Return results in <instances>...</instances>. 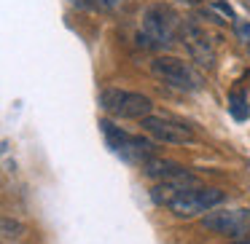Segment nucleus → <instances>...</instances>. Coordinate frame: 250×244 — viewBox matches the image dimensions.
Here are the masks:
<instances>
[{"label": "nucleus", "instance_id": "nucleus-15", "mask_svg": "<svg viewBox=\"0 0 250 244\" xmlns=\"http://www.w3.org/2000/svg\"><path fill=\"white\" fill-rule=\"evenodd\" d=\"M234 244H250V239H239V242H234Z\"/></svg>", "mask_w": 250, "mask_h": 244}, {"label": "nucleus", "instance_id": "nucleus-14", "mask_svg": "<svg viewBox=\"0 0 250 244\" xmlns=\"http://www.w3.org/2000/svg\"><path fill=\"white\" fill-rule=\"evenodd\" d=\"M215 8H218V11H221L223 17H226V19H231V17H234V14H231V8H229L226 3H221V0H218V3H215Z\"/></svg>", "mask_w": 250, "mask_h": 244}, {"label": "nucleus", "instance_id": "nucleus-7", "mask_svg": "<svg viewBox=\"0 0 250 244\" xmlns=\"http://www.w3.org/2000/svg\"><path fill=\"white\" fill-rule=\"evenodd\" d=\"M140 126L148 131V134L156 137V140L172 142V145H183V142H191V140H194V131H191V126L178 124V121H169V118H156V115H148V118L140 121Z\"/></svg>", "mask_w": 250, "mask_h": 244}, {"label": "nucleus", "instance_id": "nucleus-8", "mask_svg": "<svg viewBox=\"0 0 250 244\" xmlns=\"http://www.w3.org/2000/svg\"><path fill=\"white\" fill-rule=\"evenodd\" d=\"M180 33H183V43H186V49L191 51V56H194L199 65L212 67V62H215V49H212L210 35H207L196 22H183L180 24Z\"/></svg>", "mask_w": 250, "mask_h": 244}, {"label": "nucleus", "instance_id": "nucleus-3", "mask_svg": "<svg viewBox=\"0 0 250 244\" xmlns=\"http://www.w3.org/2000/svg\"><path fill=\"white\" fill-rule=\"evenodd\" d=\"M100 105L113 118H137V121L148 118L153 110V102L146 94L126 92V89H105L100 94Z\"/></svg>", "mask_w": 250, "mask_h": 244}, {"label": "nucleus", "instance_id": "nucleus-5", "mask_svg": "<svg viewBox=\"0 0 250 244\" xmlns=\"http://www.w3.org/2000/svg\"><path fill=\"white\" fill-rule=\"evenodd\" d=\"M223 201V190L221 188H188L175 199V204L169 206L172 215L178 217H196L202 212H210L215 204Z\"/></svg>", "mask_w": 250, "mask_h": 244}, {"label": "nucleus", "instance_id": "nucleus-4", "mask_svg": "<svg viewBox=\"0 0 250 244\" xmlns=\"http://www.w3.org/2000/svg\"><path fill=\"white\" fill-rule=\"evenodd\" d=\"M151 73L156 78H162L164 83L183 89V92H196L202 86V78L194 73V67L188 62L178 59V56H156L151 62Z\"/></svg>", "mask_w": 250, "mask_h": 244}, {"label": "nucleus", "instance_id": "nucleus-9", "mask_svg": "<svg viewBox=\"0 0 250 244\" xmlns=\"http://www.w3.org/2000/svg\"><path fill=\"white\" fill-rule=\"evenodd\" d=\"M143 172H146V177H153L159 180V183H167V180H188L194 177V174L186 172V167H180L178 161H169V158H159L153 156L151 161L143 164Z\"/></svg>", "mask_w": 250, "mask_h": 244}, {"label": "nucleus", "instance_id": "nucleus-13", "mask_svg": "<svg viewBox=\"0 0 250 244\" xmlns=\"http://www.w3.org/2000/svg\"><path fill=\"white\" fill-rule=\"evenodd\" d=\"M234 35H237V40L250 46V22L248 19H234Z\"/></svg>", "mask_w": 250, "mask_h": 244}, {"label": "nucleus", "instance_id": "nucleus-11", "mask_svg": "<svg viewBox=\"0 0 250 244\" xmlns=\"http://www.w3.org/2000/svg\"><path fill=\"white\" fill-rule=\"evenodd\" d=\"M229 113L234 115V121H248L250 118L248 94H245L242 89H231V92H229Z\"/></svg>", "mask_w": 250, "mask_h": 244}, {"label": "nucleus", "instance_id": "nucleus-12", "mask_svg": "<svg viewBox=\"0 0 250 244\" xmlns=\"http://www.w3.org/2000/svg\"><path fill=\"white\" fill-rule=\"evenodd\" d=\"M70 6L81 8V11H110L113 0H70Z\"/></svg>", "mask_w": 250, "mask_h": 244}, {"label": "nucleus", "instance_id": "nucleus-6", "mask_svg": "<svg viewBox=\"0 0 250 244\" xmlns=\"http://www.w3.org/2000/svg\"><path fill=\"white\" fill-rule=\"evenodd\" d=\"M202 228L223 236H245L250 231V209H218L202 217Z\"/></svg>", "mask_w": 250, "mask_h": 244}, {"label": "nucleus", "instance_id": "nucleus-2", "mask_svg": "<svg viewBox=\"0 0 250 244\" xmlns=\"http://www.w3.org/2000/svg\"><path fill=\"white\" fill-rule=\"evenodd\" d=\"M100 129H103V134H105L108 148L116 156L124 158V161L146 164L156 156V145H153L151 140H146V137H140V134H126V131L121 129V126H116L113 121L103 118L100 121Z\"/></svg>", "mask_w": 250, "mask_h": 244}, {"label": "nucleus", "instance_id": "nucleus-10", "mask_svg": "<svg viewBox=\"0 0 250 244\" xmlns=\"http://www.w3.org/2000/svg\"><path fill=\"white\" fill-rule=\"evenodd\" d=\"M191 185H196V177H188V180H167V183L153 185L151 199H153V204H159V206H172L175 199H178L183 190H188Z\"/></svg>", "mask_w": 250, "mask_h": 244}, {"label": "nucleus", "instance_id": "nucleus-1", "mask_svg": "<svg viewBox=\"0 0 250 244\" xmlns=\"http://www.w3.org/2000/svg\"><path fill=\"white\" fill-rule=\"evenodd\" d=\"M175 35H178V17L172 8L156 3L143 11V27L137 38L146 49H167L175 40Z\"/></svg>", "mask_w": 250, "mask_h": 244}]
</instances>
